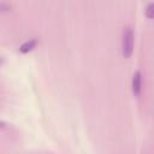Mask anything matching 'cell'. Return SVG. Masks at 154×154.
Instances as JSON below:
<instances>
[{"label": "cell", "instance_id": "1", "mask_svg": "<svg viewBox=\"0 0 154 154\" xmlns=\"http://www.w3.org/2000/svg\"><path fill=\"white\" fill-rule=\"evenodd\" d=\"M134 52V30L130 25L125 26L122 36V53L125 58H130Z\"/></svg>", "mask_w": 154, "mask_h": 154}, {"label": "cell", "instance_id": "2", "mask_svg": "<svg viewBox=\"0 0 154 154\" xmlns=\"http://www.w3.org/2000/svg\"><path fill=\"white\" fill-rule=\"evenodd\" d=\"M141 90H142V73L140 70H137L132 76V93L135 96H140Z\"/></svg>", "mask_w": 154, "mask_h": 154}, {"label": "cell", "instance_id": "3", "mask_svg": "<svg viewBox=\"0 0 154 154\" xmlns=\"http://www.w3.org/2000/svg\"><path fill=\"white\" fill-rule=\"evenodd\" d=\"M37 45V40L36 38H30L25 42H23L20 46H19V52L25 54V53H29L30 51H32Z\"/></svg>", "mask_w": 154, "mask_h": 154}, {"label": "cell", "instance_id": "4", "mask_svg": "<svg viewBox=\"0 0 154 154\" xmlns=\"http://www.w3.org/2000/svg\"><path fill=\"white\" fill-rule=\"evenodd\" d=\"M144 13H146V16H147L149 19H152V18L154 17V2H149V4L147 5V7H146V10H144Z\"/></svg>", "mask_w": 154, "mask_h": 154}, {"label": "cell", "instance_id": "5", "mask_svg": "<svg viewBox=\"0 0 154 154\" xmlns=\"http://www.w3.org/2000/svg\"><path fill=\"white\" fill-rule=\"evenodd\" d=\"M0 8H5V11H10L11 6L7 5V4H0Z\"/></svg>", "mask_w": 154, "mask_h": 154}, {"label": "cell", "instance_id": "6", "mask_svg": "<svg viewBox=\"0 0 154 154\" xmlns=\"http://www.w3.org/2000/svg\"><path fill=\"white\" fill-rule=\"evenodd\" d=\"M2 64H4V58L0 57V65H2Z\"/></svg>", "mask_w": 154, "mask_h": 154}]
</instances>
